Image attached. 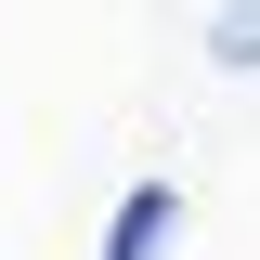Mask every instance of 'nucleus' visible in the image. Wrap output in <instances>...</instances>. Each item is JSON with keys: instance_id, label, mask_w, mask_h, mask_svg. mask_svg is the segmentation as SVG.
I'll use <instances>...</instances> for the list:
<instances>
[{"instance_id": "1", "label": "nucleus", "mask_w": 260, "mask_h": 260, "mask_svg": "<svg viewBox=\"0 0 260 260\" xmlns=\"http://www.w3.org/2000/svg\"><path fill=\"white\" fill-rule=\"evenodd\" d=\"M156 234H169V195H130L117 208V260H156Z\"/></svg>"}]
</instances>
